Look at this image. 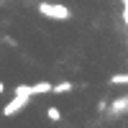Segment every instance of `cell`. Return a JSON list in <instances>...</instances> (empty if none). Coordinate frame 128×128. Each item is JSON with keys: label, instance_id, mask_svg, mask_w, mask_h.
Returning a JSON list of instances; mask_svg holds the SVG:
<instances>
[{"label": "cell", "instance_id": "cell-1", "mask_svg": "<svg viewBox=\"0 0 128 128\" xmlns=\"http://www.w3.org/2000/svg\"><path fill=\"white\" fill-rule=\"evenodd\" d=\"M28 98H31V92H28V84H18L16 87V95H13V100L5 102V108H3V115H16L20 113L28 105Z\"/></svg>", "mask_w": 128, "mask_h": 128}, {"label": "cell", "instance_id": "cell-2", "mask_svg": "<svg viewBox=\"0 0 128 128\" xmlns=\"http://www.w3.org/2000/svg\"><path fill=\"white\" fill-rule=\"evenodd\" d=\"M38 13L44 18H51V20H69L72 18V10L62 3H38Z\"/></svg>", "mask_w": 128, "mask_h": 128}, {"label": "cell", "instance_id": "cell-3", "mask_svg": "<svg viewBox=\"0 0 128 128\" xmlns=\"http://www.w3.org/2000/svg\"><path fill=\"white\" fill-rule=\"evenodd\" d=\"M108 110H110V115H123V113H128V95L113 100V102L108 105Z\"/></svg>", "mask_w": 128, "mask_h": 128}, {"label": "cell", "instance_id": "cell-4", "mask_svg": "<svg viewBox=\"0 0 128 128\" xmlns=\"http://www.w3.org/2000/svg\"><path fill=\"white\" fill-rule=\"evenodd\" d=\"M28 92H31V95H49V92H51V82H36V84H28Z\"/></svg>", "mask_w": 128, "mask_h": 128}, {"label": "cell", "instance_id": "cell-5", "mask_svg": "<svg viewBox=\"0 0 128 128\" xmlns=\"http://www.w3.org/2000/svg\"><path fill=\"white\" fill-rule=\"evenodd\" d=\"M72 87H74L72 82H59V84H51V92L54 95H67V92H72Z\"/></svg>", "mask_w": 128, "mask_h": 128}, {"label": "cell", "instance_id": "cell-6", "mask_svg": "<svg viewBox=\"0 0 128 128\" xmlns=\"http://www.w3.org/2000/svg\"><path fill=\"white\" fill-rule=\"evenodd\" d=\"M110 84H128V72L113 74V77H110Z\"/></svg>", "mask_w": 128, "mask_h": 128}, {"label": "cell", "instance_id": "cell-7", "mask_svg": "<svg viewBox=\"0 0 128 128\" xmlns=\"http://www.w3.org/2000/svg\"><path fill=\"white\" fill-rule=\"evenodd\" d=\"M46 118H49V120H54V123L62 120V110H59V108H46Z\"/></svg>", "mask_w": 128, "mask_h": 128}, {"label": "cell", "instance_id": "cell-8", "mask_svg": "<svg viewBox=\"0 0 128 128\" xmlns=\"http://www.w3.org/2000/svg\"><path fill=\"white\" fill-rule=\"evenodd\" d=\"M3 92H5V84H3V82H0V95H3Z\"/></svg>", "mask_w": 128, "mask_h": 128}]
</instances>
